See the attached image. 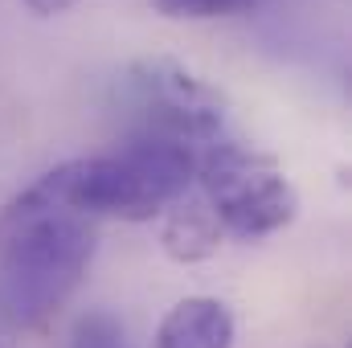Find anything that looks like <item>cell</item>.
Returning <instances> with one entry per match:
<instances>
[{"instance_id": "cell-8", "label": "cell", "mask_w": 352, "mask_h": 348, "mask_svg": "<svg viewBox=\"0 0 352 348\" xmlns=\"http://www.w3.org/2000/svg\"><path fill=\"white\" fill-rule=\"evenodd\" d=\"M74 348H131V340L111 312H87L74 324Z\"/></svg>"}, {"instance_id": "cell-9", "label": "cell", "mask_w": 352, "mask_h": 348, "mask_svg": "<svg viewBox=\"0 0 352 348\" xmlns=\"http://www.w3.org/2000/svg\"><path fill=\"white\" fill-rule=\"evenodd\" d=\"M29 12H37V17H58V12H66V8H74L78 0H21Z\"/></svg>"}, {"instance_id": "cell-1", "label": "cell", "mask_w": 352, "mask_h": 348, "mask_svg": "<svg viewBox=\"0 0 352 348\" xmlns=\"http://www.w3.org/2000/svg\"><path fill=\"white\" fill-rule=\"evenodd\" d=\"M94 246V221L37 180L16 193L0 209V320L12 332H45L87 279Z\"/></svg>"}, {"instance_id": "cell-5", "label": "cell", "mask_w": 352, "mask_h": 348, "mask_svg": "<svg viewBox=\"0 0 352 348\" xmlns=\"http://www.w3.org/2000/svg\"><path fill=\"white\" fill-rule=\"evenodd\" d=\"M156 348H234V316L213 295H188L160 320Z\"/></svg>"}, {"instance_id": "cell-3", "label": "cell", "mask_w": 352, "mask_h": 348, "mask_svg": "<svg viewBox=\"0 0 352 348\" xmlns=\"http://www.w3.org/2000/svg\"><path fill=\"white\" fill-rule=\"evenodd\" d=\"M197 184L217 226L246 242L278 234L299 217V193L283 164L238 140H217L197 152Z\"/></svg>"}, {"instance_id": "cell-7", "label": "cell", "mask_w": 352, "mask_h": 348, "mask_svg": "<svg viewBox=\"0 0 352 348\" xmlns=\"http://www.w3.org/2000/svg\"><path fill=\"white\" fill-rule=\"evenodd\" d=\"M254 0H152V8L168 21H213V17H234L246 12Z\"/></svg>"}, {"instance_id": "cell-6", "label": "cell", "mask_w": 352, "mask_h": 348, "mask_svg": "<svg viewBox=\"0 0 352 348\" xmlns=\"http://www.w3.org/2000/svg\"><path fill=\"white\" fill-rule=\"evenodd\" d=\"M221 238H226V230L217 226V217L209 213V205L201 197H180L160 226V246L180 266L213 259L221 250Z\"/></svg>"}, {"instance_id": "cell-2", "label": "cell", "mask_w": 352, "mask_h": 348, "mask_svg": "<svg viewBox=\"0 0 352 348\" xmlns=\"http://www.w3.org/2000/svg\"><path fill=\"white\" fill-rule=\"evenodd\" d=\"M197 180V148L140 131L119 152L66 160L37 184L66 209L90 221L119 217V221H152L168 213Z\"/></svg>"}, {"instance_id": "cell-4", "label": "cell", "mask_w": 352, "mask_h": 348, "mask_svg": "<svg viewBox=\"0 0 352 348\" xmlns=\"http://www.w3.org/2000/svg\"><path fill=\"white\" fill-rule=\"evenodd\" d=\"M131 87L140 94L144 127L152 135H168L180 144H217L221 140V119H226V98L184 66L168 58H148L131 66Z\"/></svg>"}]
</instances>
